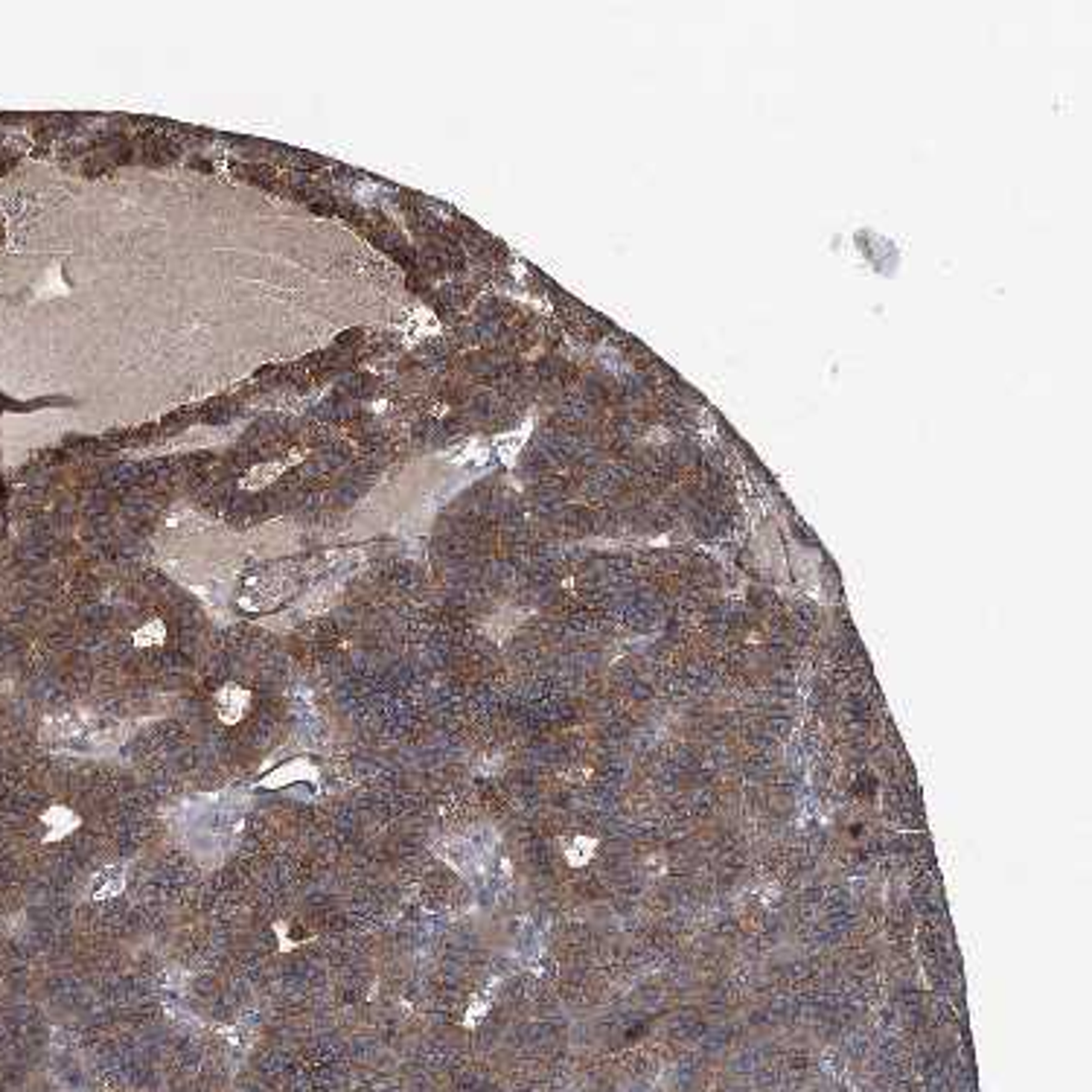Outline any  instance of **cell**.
I'll return each mask as SVG.
<instances>
[{"mask_svg": "<svg viewBox=\"0 0 1092 1092\" xmlns=\"http://www.w3.org/2000/svg\"><path fill=\"white\" fill-rule=\"evenodd\" d=\"M248 708H251V693L245 688H239V684L230 682L216 693V714H219L224 725H239L242 717L248 714Z\"/></svg>", "mask_w": 1092, "mask_h": 1092, "instance_id": "1", "label": "cell"}, {"mask_svg": "<svg viewBox=\"0 0 1092 1092\" xmlns=\"http://www.w3.org/2000/svg\"><path fill=\"white\" fill-rule=\"evenodd\" d=\"M41 825L47 828L45 842H56V839H65L67 834H73V830L82 825V819L76 816L71 807H65V804H53L50 810L41 813Z\"/></svg>", "mask_w": 1092, "mask_h": 1092, "instance_id": "2", "label": "cell"}, {"mask_svg": "<svg viewBox=\"0 0 1092 1092\" xmlns=\"http://www.w3.org/2000/svg\"><path fill=\"white\" fill-rule=\"evenodd\" d=\"M292 781H318V766L298 758V760H292V764H283L280 769H274L271 775L259 781V786H285Z\"/></svg>", "mask_w": 1092, "mask_h": 1092, "instance_id": "3", "label": "cell"}, {"mask_svg": "<svg viewBox=\"0 0 1092 1092\" xmlns=\"http://www.w3.org/2000/svg\"><path fill=\"white\" fill-rule=\"evenodd\" d=\"M126 889V869L123 865H111V869L100 871L91 883V897L93 900H111L123 895Z\"/></svg>", "mask_w": 1092, "mask_h": 1092, "instance_id": "4", "label": "cell"}, {"mask_svg": "<svg viewBox=\"0 0 1092 1092\" xmlns=\"http://www.w3.org/2000/svg\"><path fill=\"white\" fill-rule=\"evenodd\" d=\"M132 641L134 647H158L167 641V627H163V621H149L134 632Z\"/></svg>", "mask_w": 1092, "mask_h": 1092, "instance_id": "5", "label": "cell"}, {"mask_svg": "<svg viewBox=\"0 0 1092 1092\" xmlns=\"http://www.w3.org/2000/svg\"><path fill=\"white\" fill-rule=\"evenodd\" d=\"M283 470H285V464H263V466H257V470H251L242 484H245V487H251V490L268 487V484H271Z\"/></svg>", "mask_w": 1092, "mask_h": 1092, "instance_id": "6", "label": "cell"}]
</instances>
